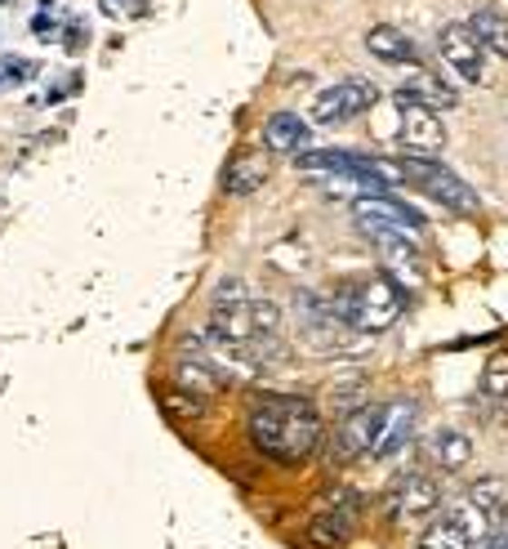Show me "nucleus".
<instances>
[{
  "label": "nucleus",
  "mask_w": 508,
  "mask_h": 549,
  "mask_svg": "<svg viewBox=\"0 0 508 549\" xmlns=\"http://www.w3.org/2000/svg\"><path fill=\"white\" fill-rule=\"evenodd\" d=\"M250 442L277 465H304L308 456L321 451L326 425L321 411L308 397H259L250 411Z\"/></svg>",
  "instance_id": "obj_1"
},
{
  "label": "nucleus",
  "mask_w": 508,
  "mask_h": 549,
  "mask_svg": "<svg viewBox=\"0 0 508 549\" xmlns=\"http://www.w3.org/2000/svg\"><path fill=\"white\" fill-rule=\"evenodd\" d=\"M335 309H339V318H344L353 330L379 335V330H388L397 318H402L406 295H402V286L388 281V277H361V281H353L344 295H335Z\"/></svg>",
  "instance_id": "obj_2"
},
{
  "label": "nucleus",
  "mask_w": 508,
  "mask_h": 549,
  "mask_svg": "<svg viewBox=\"0 0 508 549\" xmlns=\"http://www.w3.org/2000/svg\"><path fill=\"white\" fill-rule=\"evenodd\" d=\"M402 170V183H410L415 192H424V197H433L437 206H446V211H459V215H473L482 201H477V192L459 179L455 170H446V165L437 162V157H402L397 162Z\"/></svg>",
  "instance_id": "obj_3"
},
{
  "label": "nucleus",
  "mask_w": 508,
  "mask_h": 549,
  "mask_svg": "<svg viewBox=\"0 0 508 549\" xmlns=\"http://www.w3.org/2000/svg\"><path fill=\"white\" fill-rule=\"evenodd\" d=\"M415 429H419V402H410V397H393V402H384V407H379V416H375V434H370L366 456L388 460V456L406 451L410 442H415Z\"/></svg>",
  "instance_id": "obj_4"
},
{
  "label": "nucleus",
  "mask_w": 508,
  "mask_h": 549,
  "mask_svg": "<svg viewBox=\"0 0 508 549\" xmlns=\"http://www.w3.org/2000/svg\"><path fill=\"white\" fill-rule=\"evenodd\" d=\"M491 532H495V527H491V518H486V514L468 500V505L451 509L442 523H433V527L424 532L419 549H477Z\"/></svg>",
  "instance_id": "obj_5"
},
{
  "label": "nucleus",
  "mask_w": 508,
  "mask_h": 549,
  "mask_svg": "<svg viewBox=\"0 0 508 549\" xmlns=\"http://www.w3.org/2000/svg\"><path fill=\"white\" fill-rule=\"evenodd\" d=\"M393 99H397V108H402V143H406L410 152H415V157H433V152H442V143H446V125H442L437 108L419 103L410 90H397Z\"/></svg>",
  "instance_id": "obj_6"
},
{
  "label": "nucleus",
  "mask_w": 508,
  "mask_h": 549,
  "mask_svg": "<svg viewBox=\"0 0 508 549\" xmlns=\"http://www.w3.org/2000/svg\"><path fill=\"white\" fill-rule=\"evenodd\" d=\"M375 99H379V90H375L370 81L348 76V81H339V85H326V90L312 99V121H317V125L348 121V116H361V112L370 108Z\"/></svg>",
  "instance_id": "obj_7"
},
{
  "label": "nucleus",
  "mask_w": 508,
  "mask_h": 549,
  "mask_svg": "<svg viewBox=\"0 0 508 549\" xmlns=\"http://www.w3.org/2000/svg\"><path fill=\"white\" fill-rule=\"evenodd\" d=\"M437 50H442L446 67L455 72L464 85H477L482 81V54H486V45L477 41V32L468 23H446L437 32Z\"/></svg>",
  "instance_id": "obj_8"
},
{
  "label": "nucleus",
  "mask_w": 508,
  "mask_h": 549,
  "mask_svg": "<svg viewBox=\"0 0 508 549\" xmlns=\"http://www.w3.org/2000/svg\"><path fill=\"white\" fill-rule=\"evenodd\" d=\"M357 228H361V237H366V241L384 255V264H388L393 273L419 277V250H415V237H410V232H397V228L366 223V220H357Z\"/></svg>",
  "instance_id": "obj_9"
},
{
  "label": "nucleus",
  "mask_w": 508,
  "mask_h": 549,
  "mask_svg": "<svg viewBox=\"0 0 508 549\" xmlns=\"http://www.w3.org/2000/svg\"><path fill=\"white\" fill-rule=\"evenodd\" d=\"M437 505H442V492H437V483L428 474H402L393 483V492H388V514L393 518H410V523L428 518Z\"/></svg>",
  "instance_id": "obj_10"
},
{
  "label": "nucleus",
  "mask_w": 508,
  "mask_h": 549,
  "mask_svg": "<svg viewBox=\"0 0 508 549\" xmlns=\"http://www.w3.org/2000/svg\"><path fill=\"white\" fill-rule=\"evenodd\" d=\"M353 215L366 223H384V228H397V232H410V237H419V228L424 220L402 206L397 197H388V192H357L353 197Z\"/></svg>",
  "instance_id": "obj_11"
},
{
  "label": "nucleus",
  "mask_w": 508,
  "mask_h": 549,
  "mask_svg": "<svg viewBox=\"0 0 508 549\" xmlns=\"http://www.w3.org/2000/svg\"><path fill=\"white\" fill-rule=\"evenodd\" d=\"M375 416H379V407L370 402V407H361V411H353V416L339 420V429H335V438H330V460H335V465H353L357 456H366L370 434H375Z\"/></svg>",
  "instance_id": "obj_12"
},
{
  "label": "nucleus",
  "mask_w": 508,
  "mask_h": 549,
  "mask_svg": "<svg viewBox=\"0 0 508 549\" xmlns=\"http://www.w3.org/2000/svg\"><path fill=\"white\" fill-rule=\"evenodd\" d=\"M353 532H357V495H335L317 518H312V541L317 545H326V549H339L344 541H353Z\"/></svg>",
  "instance_id": "obj_13"
},
{
  "label": "nucleus",
  "mask_w": 508,
  "mask_h": 549,
  "mask_svg": "<svg viewBox=\"0 0 508 549\" xmlns=\"http://www.w3.org/2000/svg\"><path fill=\"white\" fill-rule=\"evenodd\" d=\"M366 50L379 58V63L419 67V50L410 45V36H406V32H397V27H388V23H379V27H370V32H366Z\"/></svg>",
  "instance_id": "obj_14"
},
{
  "label": "nucleus",
  "mask_w": 508,
  "mask_h": 549,
  "mask_svg": "<svg viewBox=\"0 0 508 549\" xmlns=\"http://www.w3.org/2000/svg\"><path fill=\"white\" fill-rule=\"evenodd\" d=\"M263 143H268L272 152H299L308 143V121L295 116V112H272V116L263 121Z\"/></svg>",
  "instance_id": "obj_15"
},
{
  "label": "nucleus",
  "mask_w": 508,
  "mask_h": 549,
  "mask_svg": "<svg viewBox=\"0 0 508 549\" xmlns=\"http://www.w3.org/2000/svg\"><path fill=\"white\" fill-rule=\"evenodd\" d=\"M428 460H433L437 469L455 474V469H464V465L473 460V442L464 438L459 429H437V434L428 438Z\"/></svg>",
  "instance_id": "obj_16"
},
{
  "label": "nucleus",
  "mask_w": 508,
  "mask_h": 549,
  "mask_svg": "<svg viewBox=\"0 0 508 549\" xmlns=\"http://www.w3.org/2000/svg\"><path fill=\"white\" fill-rule=\"evenodd\" d=\"M468 500L491 518L495 532L508 527V483L504 478H482V483H473V487H468Z\"/></svg>",
  "instance_id": "obj_17"
},
{
  "label": "nucleus",
  "mask_w": 508,
  "mask_h": 549,
  "mask_svg": "<svg viewBox=\"0 0 508 549\" xmlns=\"http://www.w3.org/2000/svg\"><path fill=\"white\" fill-rule=\"evenodd\" d=\"M263 179H268V165L259 157H237L228 165V174H223V192L228 197H250V192L263 188Z\"/></svg>",
  "instance_id": "obj_18"
},
{
  "label": "nucleus",
  "mask_w": 508,
  "mask_h": 549,
  "mask_svg": "<svg viewBox=\"0 0 508 549\" xmlns=\"http://www.w3.org/2000/svg\"><path fill=\"white\" fill-rule=\"evenodd\" d=\"M468 27L477 32V41H482L486 50H495L500 58H508V18L500 9H477Z\"/></svg>",
  "instance_id": "obj_19"
},
{
  "label": "nucleus",
  "mask_w": 508,
  "mask_h": 549,
  "mask_svg": "<svg viewBox=\"0 0 508 549\" xmlns=\"http://www.w3.org/2000/svg\"><path fill=\"white\" fill-rule=\"evenodd\" d=\"M406 90L419 99V103H428V108H455V90H451V85H442L433 72H419V76H415V85H406Z\"/></svg>",
  "instance_id": "obj_20"
},
{
  "label": "nucleus",
  "mask_w": 508,
  "mask_h": 549,
  "mask_svg": "<svg viewBox=\"0 0 508 549\" xmlns=\"http://www.w3.org/2000/svg\"><path fill=\"white\" fill-rule=\"evenodd\" d=\"M330 397H335L339 420H344V416H353V411H361V407H370V397H366V380H361V376H353L348 385H335V388H330Z\"/></svg>",
  "instance_id": "obj_21"
},
{
  "label": "nucleus",
  "mask_w": 508,
  "mask_h": 549,
  "mask_svg": "<svg viewBox=\"0 0 508 549\" xmlns=\"http://www.w3.org/2000/svg\"><path fill=\"white\" fill-rule=\"evenodd\" d=\"M482 393L495 397V402H508V353H495L482 371Z\"/></svg>",
  "instance_id": "obj_22"
},
{
  "label": "nucleus",
  "mask_w": 508,
  "mask_h": 549,
  "mask_svg": "<svg viewBox=\"0 0 508 549\" xmlns=\"http://www.w3.org/2000/svg\"><path fill=\"white\" fill-rule=\"evenodd\" d=\"M0 72H5V76H14V81H27V76H32V63H23V58H5V63H0Z\"/></svg>",
  "instance_id": "obj_23"
},
{
  "label": "nucleus",
  "mask_w": 508,
  "mask_h": 549,
  "mask_svg": "<svg viewBox=\"0 0 508 549\" xmlns=\"http://www.w3.org/2000/svg\"><path fill=\"white\" fill-rule=\"evenodd\" d=\"M477 549H508V527H504V532H491V536H486Z\"/></svg>",
  "instance_id": "obj_24"
}]
</instances>
